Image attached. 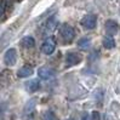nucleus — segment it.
<instances>
[{
	"label": "nucleus",
	"mask_w": 120,
	"mask_h": 120,
	"mask_svg": "<svg viewBox=\"0 0 120 120\" xmlns=\"http://www.w3.org/2000/svg\"><path fill=\"white\" fill-rule=\"evenodd\" d=\"M60 35L64 43H72V40L75 38V32L72 26L68 23H63L60 27Z\"/></svg>",
	"instance_id": "nucleus-1"
},
{
	"label": "nucleus",
	"mask_w": 120,
	"mask_h": 120,
	"mask_svg": "<svg viewBox=\"0 0 120 120\" xmlns=\"http://www.w3.org/2000/svg\"><path fill=\"white\" fill-rule=\"evenodd\" d=\"M81 60H82L81 55L78 53V52H69V53L66 55V64L69 66V67L79 64L81 62Z\"/></svg>",
	"instance_id": "nucleus-2"
},
{
	"label": "nucleus",
	"mask_w": 120,
	"mask_h": 120,
	"mask_svg": "<svg viewBox=\"0 0 120 120\" xmlns=\"http://www.w3.org/2000/svg\"><path fill=\"white\" fill-rule=\"evenodd\" d=\"M55 49H56V41L51 37V38H47L44 41L43 46H41V51H43L45 55H51V53H53Z\"/></svg>",
	"instance_id": "nucleus-3"
},
{
	"label": "nucleus",
	"mask_w": 120,
	"mask_h": 120,
	"mask_svg": "<svg viewBox=\"0 0 120 120\" xmlns=\"http://www.w3.org/2000/svg\"><path fill=\"white\" fill-rule=\"evenodd\" d=\"M97 23V17L95 15H86L81 19V24L86 28V29H94Z\"/></svg>",
	"instance_id": "nucleus-4"
},
{
	"label": "nucleus",
	"mask_w": 120,
	"mask_h": 120,
	"mask_svg": "<svg viewBox=\"0 0 120 120\" xmlns=\"http://www.w3.org/2000/svg\"><path fill=\"white\" fill-rule=\"evenodd\" d=\"M104 28H105V30H107L108 35H115L119 32V24L113 19H108L104 24Z\"/></svg>",
	"instance_id": "nucleus-5"
},
{
	"label": "nucleus",
	"mask_w": 120,
	"mask_h": 120,
	"mask_svg": "<svg viewBox=\"0 0 120 120\" xmlns=\"http://www.w3.org/2000/svg\"><path fill=\"white\" fill-rule=\"evenodd\" d=\"M17 60V52L15 49H10V50L5 53V63L9 66H12L16 63Z\"/></svg>",
	"instance_id": "nucleus-6"
},
{
	"label": "nucleus",
	"mask_w": 120,
	"mask_h": 120,
	"mask_svg": "<svg viewBox=\"0 0 120 120\" xmlns=\"http://www.w3.org/2000/svg\"><path fill=\"white\" fill-rule=\"evenodd\" d=\"M38 74L40 78H43V79H50L51 76L55 75V72L51 69V68H47V67H43L38 70Z\"/></svg>",
	"instance_id": "nucleus-7"
},
{
	"label": "nucleus",
	"mask_w": 120,
	"mask_h": 120,
	"mask_svg": "<svg viewBox=\"0 0 120 120\" xmlns=\"http://www.w3.org/2000/svg\"><path fill=\"white\" fill-rule=\"evenodd\" d=\"M57 24H58L57 17H56V16L50 17V18H49V21H47V23H46V32H49V33L53 32L56 29V27H57Z\"/></svg>",
	"instance_id": "nucleus-8"
},
{
	"label": "nucleus",
	"mask_w": 120,
	"mask_h": 120,
	"mask_svg": "<svg viewBox=\"0 0 120 120\" xmlns=\"http://www.w3.org/2000/svg\"><path fill=\"white\" fill-rule=\"evenodd\" d=\"M103 46L105 49H108V50L115 47V41H114V39L112 38V35H107V37L103 38Z\"/></svg>",
	"instance_id": "nucleus-9"
},
{
	"label": "nucleus",
	"mask_w": 120,
	"mask_h": 120,
	"mask_svg": "<svg viewBox=\"0 0 120 120\" xmlns=\"http://www.w3.org/2000/svg\"><path fill=\"white\" fill-rule=\"evenodd\" d=\"M21 44H22V46L26 47V49H30V47H33L35 45V41H34V39L32 37H24L22 39V43Z\"/></svg>",
	"instance_id": "nucleus-10"
},
{
	"label": "nucleus",
	"mask_w": 120,
	"mask_h": 120,
	"mask_svg": "<svg viewBox=\"0 0 120 120\" xmlns=\"http://www.w3.org/2000/svg\"><path fill=\"white\" fill-rule=\"evenodd\" d=\"M32 74V68L29 66H24L19 69V72H18V75L19 76H28V75H30Z\"/></svg>",
	"instance_id": "nucleus-11"
},
{
	"label": "nucleus",
	"mask_w": 120,
	"mask_h": 120,
	"mask_svg": "<svg viewBox=\"0 0 120 120\" xmlns=\"http://www.w3.org/2000/svg\"><path fill=\"white\" fill-rule=\"evenodd\" d=\"M89 43H90V40H89L87 38H82V39H80V40H79L78 45H79L80 47H85L86 45H89Z\"/></svg>",
	"instance_id": "nucleus-12"
},
{
	"label": "nucleus",
	"mask_w": 120,
	"mask_h": 120,
	"mask_svg": "<svg viewBox=\"0 0 120 120\" xmlns=\"http://www.w3.org/2000/svg\"><path fill=\"white\" fill-rule=\"evenodd\" d=\"M29 85H30V89H32V90H37L38 86H39V82H38L37 80H33V81H30Z\"/></svg>",
	"instance_id": "nucleus-13"
}]
</instances>
